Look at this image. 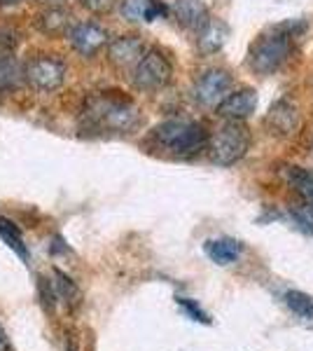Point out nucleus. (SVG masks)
<instances>
[{"instance_id": "3", "label": "nucleus", "mask_w": 313, "mask_h": 351, "mask_svg": "<svg viewBox=\"0 0 313 351\" xmlns=\"http://www.w3.org/2000/svg\"><path fill=\"white\" fill-rule=\"evenodd\" d=\"M84 115L92 120L94 127L108 129V132H134L140 124V112L129 99H117V96H94L87 101Z\"/></svg>"}, {"instance_id": "16", "label": "nucleus", "mask_w": 313, "mask_h": 351, "mask_svg": "<svg viewBox=\"0 0 313 351\" xmlns=\"http://www.w3.org/2000/svg\"><path fill=\"white\" fill-rule=\"evenodd\" d=\"M26 84L24 66L10 54H0V94H10Z\"/></svg>"}, {"instance_id": "18", "label": "nucleus", "mask_w": 313, "mask_h": 351, "mask_svg": "<svg viewBox=\"0 0 313 351\" xmlns=\"http://www.w3.org/2000/svg\"><path fill=\"white\" fill-rule=\"evenodd\" d=\"M281 300L292 314L299 316V319L313 321V295H306V293H301V291H286V293H281Z\"/></svg>"}, {"instance_id": "27", "label": "nucleus", "mask_w": 313, "mask_h": 351, "mask_svg": "<svg viewBox=\"0 0 313 351\" xmlns=\"http://www.w3.org/2000/svg\"><path fill=\"white\" fill-rule=\"evenodd\" d=\"M19 0H0V5H16Z\"/></svg>"}, {"instance_id": "11", "label": "nucleus", "mask_w": 313, "mask_h": 351, "mask_svg": "<svg viewBox=\"0 0 313 351\" xmlns=\"http://www.w3.org/2000/svg\"><path fill=\"white\" fill-rule=\"evenodd\" d=\"M266 127L276 136H292L299 127V108L290 99L276 101L266 115Z\"/></svg>"}, {"instance_id": "22", "label": "nucleus", "mask_w": 313, "mask_h": 351, "mask_svg": "<svg viewBox=\"0 0 313 351\" xmlns=\"http://www.w3.org/2000/svg\"><path fill=\"white\" fill-rule=\"evenodd\" d=\"M290 218L295 220V225H299L301 232H306V234H313V206L309 204H301V206H295L292 211H290Z\"/></svg>"}, {"instance_id": "6", "label": "nucleus", "mask_w": 313, "mask_h": 351, "mask_svg": "<svg viewBox=\"0 0 313 351\" xmlns=\"http://www.w3.org/2000/svg\"><path fill=\"white\" fill-rule=\"evenodd\" d=\"M24 80L36 92H56L66 80V64L56 56H36L24 66Z\"/></svg>"}, {"instance_id": "4", "label": "nucleus", "mask_w": 313, "mask_h": 351, "mask_svg": "<svg viewBox=\"0 0 313 351\" xmlns=\"http://www.w3.org/2000/svg\"><path fill=\"white\" fill-rule=\"evenodd\" d=\"M208 152L210 160L218 167H231V164L241 162L250 148V132L243 122H229L222 127L213 136H208Z\"/></svg>"}, {"instance_id": "12", "label": "nucleus", "mask_w": 313, "mask_h": 351, "mask_svg": "<svg viewBox=\"0 0 313 351\" xmlns=\"http://www.w3.org/2000/svg\"><path fill=\"white\" fill-rule=\"evenodd\" d=\"M168 14L173 16L180 26L192 33H199L203 28V24L210 19L208 8L201 3V0H175V3L168 8Z\"/></svg>"}, {"instance_id": "1", "label": "nucleus", "mask_w": 313, "mask_h": 351, "mask_svg": "<svg viewBox=\"0 0 313 351\" xmlns=\"http://www.w3.org/2000/svg\"><path fill=\"white\" fill-rule=\"evenodd\" d=\"M304 31H306L304 21H290V24L276 26L269 33L260 36L248 49L250 71L260 77L274 75L276 71H281L286 66V61L290 59V54H292L295 40Z\"/></svg>"}, {"instance_id": "9", "label": "nucleus", "mask_w": 313, "mask_h": 351, "mask_svg": "<svg viewBox=\"0 0 313 351\" xmlns=\"http://www.w3.org/2000/svg\"><path fill=\"white\" fill-rule=\"evenodd\" d=\"M215 110H218L220 117H225L229 122L248 120L258 110V92L255 89H241V92L229 94Z\"/></svg>"}, {"instance_id": "15", "label": "nucleus", "mask_w": 313, "mask_h": 351, "mask_svg": "<svg viewBox=\"0 0 313 351\" xmlns=\"http://www.w3.org/2000/svg\"><path fill=\"white\" fill-rule=\"evenodd\" d=\"M206 256L213 260L215 265H231L241 258V241L231 239V237H220V239H208L203 243Z\"/></svg>"}, {"instance_id": "24", "label": "nucleus", "mask_w": 313, "mask_h": 351, "mask_svg": "<svg viewBox=\"0 0 313 351\" xmlns=\"http://www.w3.org/2000/svg\"><path fill=\"white\" fill-rule=\"evenodd\" d=\"M84 5V10H89L92 14H108L115 8V0H79Z\"/></svg>"}, {"instance_id": "10", "label": "nucleus", "mask_w": 313, "mask_h": 351, "mask_svg": "<svg viewBox=\"0 0 313 351\" xmlns=\"http://www.w3.org/2000/svg\"><path fill=\"white\" fill-rule=\"evenodd\" d=\"M145 54V45L138 36H119L108 43V59L115 68H134Z\"/></svg>"}, {"instance_id": "28", "label": "nucleus", "mask_w": 313, "mask_h": 351, "mask_svg": "<svg viewBox=\"0 0 313 351\" xmlns=\"http://www.w3.org/2000/svg\"><path fill=\"white\" fill-rule=\"evenodd\" d=\"M42 3H49V0H42Z\"/></svg>"}, {"instance_id": "2", "label": "nucleus", "mask_w": 313, "mask_h": 351, "mask_svg": "<svg viewBox=\"0 0 313 351\" xmlns=\"http://www.w3.org/2000/svg\"><path fill=\"white\" fill-rule=\"evenodd\" d=\"M152 138L162 150L173 157H195L208 145V132L195 120H166L152 132Z\"/></svg>"}, {"instance_id": "23", "label": "nucleus", "mask_w": 313, "mask_h": 351, "mask_svg": "<svg viewBox=\"0 0 313 351\" xmlns=\"http://www.w3.org/2000/svg\"><path fill=\"white\" fill-rule=\"evenodd\" d=\"M175 300H178V304H180V307H183V309H185L187 314H190L195 321H199V324H206V326L210 324L208 314H206V311H203L201 307H199L197 302H192V300H187V298H175Z\"/></svg>"}, {"instance_id": "7", "label": "nucleus", "mask_w": 313, "mask_h": 351, "mask_svg": "<svg viewBox=\"0 0 313 351\" xmlns=\"http://www.w3.org/2000/svg\"><path fill=\"white\" fill-rule=\"evenodd\" d=\"M231 75L222 68H213V71H206L201 77L195 82L192 87V99L197 101L201 108H218L222 101L231 94Z\"/></svg>"}, {"instance_id": "21", "label": "nucleus", "mask_w": 313, "mask_h": 351, "mask_svg": "<svg viewBox=\"0 0 313 351\" xmlns=\"http://www.w3.org/2000/svg\"><path fill=\"white\" fill-rule=\"evenodd\" d=\"M147 8H150V0H124L122 14L129 21H145Z\"/></svg>"}, {"instance_id": "8", "label": "nucleus", "mask_w": 313, "mask_h": 351, "mask_svg": "<svg viewBox=\"0 0 313 351\" xmlns=\"http://www.w3.org/2000/svg\"><path fill=\"white\" fill-rule=\"evenodd\" d=\"M68 40H71L73 49L82 56H94L108 45V33L105 28H101L99 24L92 21H82V24H73V28L68 31Z\"/></svg>"}, {"instance_id": "17", "label": "nucleus", "mask_w": 313, "mask_h": 351, "mask_svg": "<svg viewBox=\"0 0 313 351\" xmlns=\"http://www.w3.org/2000/svg\"><path fill=\"white\" fill-rule=\"evenodd\" d=\"M283 176H286L288 183L313 206V171L301 169V167H286Z\"/></svg>"}, {"instance_id": "5", "label": "nucleus", "mask_w": 313, "mask_h": 351, "mask_svg": "<svg viewBox=\"0 0 313 351\" xmlns=\"http://www.w3.org/2000/svg\"><path fill=\"white\" fill-rule=\"evenodd\" d=\"M171 75H173V66L171 61L157 49H150L140 56V61L131 68V80H134V87H138L140 92H157V89H164L171 82Z\"/></svg>"}, {"instance_id": "25", "label": "nucleus", "mask_w": 313, "mask_h": 351, "mask_svg": "<svg viewBox=\"0 0 313 351\" xmlns=\"http://www.w3.org/2000/svg\"><path fill=\"white\" fill-rule=\"evenodd\" d=\"M16 45H19V36L12 33V31H5V28H0V52L10 54Z\"/></svg>"}, {"instance_id": "13", "label": "nucleus", "mask_w": 313, "mask_h": 351, "mask_svg": "<svg viewBox=\"0 0 313 351\" xmlns=\"http://www.w3.org/2000/svg\"><path fill=\"white\" fill-rule=\"evenodd\" d=\"M227 38H229V26L218 16H210L201 31L197 33V47L201 54H218L225 47Z\"/></svg>"}, {"instance_id": "26", "label": "nucleus", "mask_w": 313, "mask_h": 351, "mask_svg": "<svg viewBox=\"0 0 313 351\" xmlns=\"http://www.w3.org/2000/svg\"><path fill=\"white\" fill-rule=\"evenodd\" d=\"M0 351H10V342H8V337H5L3 328H0Z\"/></svg>"}, {"instance_id": "19", "label": "nucleus", "mask_w": 313, "mask_h": 351, "mask_svg": "<svg viewBox=\"0 0 313 351\" xmlns=\"http://www.w3.org/2000/svg\"><path fill=\"white\" fill-rule=\"evenodd\" d=\"M52 288H54V295H56V300H61V302H66L68 307H75V304L79 302V291H77L75 281H73L71 276H66L64 271H59V269L54 271Z\"/></svg>"}, {"instance_id": "14", "label": "nucleus", "mask_w": 313, "mask_h": 351, "mask_svg": "<svg viewBox=\"0 0 313 351\" xmlns=\"http://www.w3.org/2000/svg\"><path fill=\"white\" fill-rule=\"evenodd\" d=\"M36 26L45 36H68V31L73 28V16L64 8H47L42 14L36 19Z\"/></svg>"}, {"instance_id": "20", "label": "nucleus", "mask_w": 313, "mask_h": 351, "mask_svg": "<svg viewBox=\"0 0 313 351\" xmlns=\"http://www.w3.org/2000/svg\"><path fill=\"white\" fill-rule=\"evenodd\" d=\"M0 237H3V241L12 248L16 256H21V260H28V251H26V243H24V237H21L19 225H14L10 218H0Z\"/></svg>"}]
</instances>
